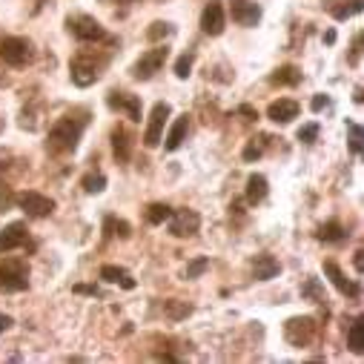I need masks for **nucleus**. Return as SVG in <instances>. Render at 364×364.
Returning a JSON list of instances; mask_svg holds the SVG:
<instances>
[{
  "label": "nucleus",
  "instance_id": "1",
  "mask_svg": "<svg viewBox=\"0 0 364 364\" xmlns=\"http://www.w3.org/2000/svg\"><path fill=\"white\" fill-rule=\"evenodd\" d=\"M86 129V109H77V112H69L63 118H58L49 129V141H46V149L52 155H66V152H75L77 149V141Z\"/></svg>",
  "mask_w": 364,
  "mask_h": 364
},
{
  "label": "nucleus",
  "instance_id": "2",
  "mask_svg": "<svg viewBox=\"0 0 364 364\" xmlns=\"http://www.w3.org/2000/svg\"><path fill=\"white\" fill-rule=\"evenodd\" d=\"M109 63V55H95V52H80L72 58V83L86 89V86H92L95 80H101L104 69Z\"/></svg>",
  "mask_w": 364,
  "mask_h": 364
},
{
  "label": "nucleus",
  "instance_id": "3",
  "mask_svg": "<svg viewBox=\"0 0 364 364\" xmlns=\"http://www.w3.org/2000/svg\"><path fill=\"white\" fill-rule=\"evenodd\" d=\"M29 287V264L23 258H4L0 261V290L21 293Z\"/></svg>",
  "mask_w": 364,
  "mask_h": 364
},
{
  "label": "nucleus",
  "instance_id": "4",
  "mask_svg": "<svg viewBox=\"0 0 364 364\" xmlns=\"http://www.w3.org/2000/svg\"><path fill=\"white\" fill-rule=\"evenodd\" d=\"M0 60L21 69L35 60V46L29 38H0Z\"/></svg>",
  "mask_w": 364,
  "mask_h": 364
},
{
  "label": "nucleus",
  "instance_id": "5",
  "mask_svg": "<svg viewBox=\"0 0 364 364\" xmlns=\"http://www.w3.org/2000/svg\"><path fill=\"white\" fill-rule=\"evenodd\" d=\"M66 29H69L80 43H101V41H109L107 29H104L92 15H69V18H66Z\"/></svg>",
  "mask_w": 364,
  "mask_h": 364
},
{
  "label": "nucleus",
  "instance_id": "6",
  "mask_svg": "<svg viewBox=\"0 0 364 364\" xmlns=\"http://www.w3.org/2000/svg\"><path fill=\"white\" fill-rule=\"evenodd\" d=\"M166 58H169V49L166 46H155V49H149V52H144L135 63H132V77L135 80H149V77H155L161 69H164V63H166Z\"/></svg>",
  "mask_w": 364,
  "mask_h": 364
},
{
  "label": "nucleus",
  "instance_id": "7",
  "mask_svg": "<svg viewBox=\"0 0 364 364\" xmlns=\"http://www.w3.org/2000/svg\"><path fill=\"white\" fill-rule=\"evenodd\" d=\"M169 115H172V107H169L166 101H158V104L152 107L149 124H146V132H144V146H149V149L161 146V141H164V127H166Z\"/></svg>",
  "mask_w": 364,
  "mask_h": 364
},
{
  "label": "nucleus",
  "instance_id": "8",
  "mask_svg": "<svg viewBox=\"0 0 364 364\" xmlns=\"http://www.w3.org/2000/svg\"><path fill=\"white\" fill-rule=\"evenodd\" d=\"M316 330H318L316 318H310V316H296V318H290V321L284 324V338H287L293 347H307V344L316 338Z\"/></svg>",
  "mask_w": 364,
  "mask_h": 364
},
{
  "label": "nucleus",
  "instance_id": "9",
  "mask_svg": "<svg viewBox=\"0 0 364 364\" xmlns=\"http://www.w3.org/2000/svg\"><path fill=\"white\" fill-rule=\"evenodd\" d=\"M166 221H169V235H175V238H190L201 227V215L196 210H172V215Z\"/></svg>",
  "mask_w": 364,
  "mask_h": 364
},
{
  "label": "nucleus",
  "instance_id": "10",
  "mask_svg": "<svg viewBox=\"0 0 364 364\" xmlns=\"http://www.w3.org/2000/svg\"><path fill=\"white\" fill-rule=\"evenodd\" d=\"M18 207H21L29 218H46V215H52V213H55V201H52L49 196L35 193V190L21 193V196H18Z\"/></svg>",
  "mask_w": 364,
  "mask_h": 364
},
{
  "label": "nucleus",
  "instance_id": "11",
  "mask_svg": "<svg viewBox=\"0 0 364 364\" xmlns=\"http://www.w3.org/2000/svg\"><path fill=\"white\" fill-rule=\"evenodd\" d=\"M227 29V12H224V4L221 0H210L201 12V32L210 35V38H218L224 35Z\"/></svg>",
  "mask_w": 364,
  "mask_h": 364
},
{
  "label": "nucleus",
  "instance_id": "12",
  "mask_svg": "<svg viewBox=\"0 0 364 364\" xmlns=\"http://www.w3.org/2000/svg\"><path fill=\"white\" fill-rule=\"evenodd\" d=\"M107 107L129 121H141V98L138 95H129V92H118V89H112V92L107 95Z\"/></svg>",
  "mask_w": 364,
  "mask_h": 364
},
{
  "label": "nucleus",
  "instance_id": "13",
  "mask_svg": "<svg viewBox=\"0 0 364 364\" xmlns=\"http://www.w3.org/2000/svg\"><path fill=\"white\" fill-rule=\"evenodd\" d=\"M230 15H232V21H235L238 26L252 29V26H258V21H261V6L252 4V0H230Z\"/></svg>",
  "mask_w": 364,
  "mask_h": 364
},
{
  "label": "nucleus",
  "instance_id": "14",
  "mask_svg": "<svg viewBox=\"0 0 364 364\" xmlns=\"http://www.w3.org/2000/svg\"><path fill=\"white\" fill-rule=\"evenodd\" d=\"M324 276L333 282V287H336L341 296H347V299H358V296H361V287H358L353 279L344 276L341 267H338L336 261H324Z\"/></svg>",
  "mask_w": 364,
  "mask_h": 364
},
{
  "label": "nucleus",
  "instance_id": "15",
  "mask_svg": "<svg viewBox=\"0 0 364 364\" xmlns=\"http://www.w3.org/2000/svg\"><path fill=\"white\" fill-rule=\"evenodd\" d=\"M299 112H301V107H299L293 98H279V101H272V104L267 107V118H269L272 124H290V121L299 118Z\"/></svg>",
  "mask_w": 364,
  "mask_h": 364
},
{
  "label": "nucleus",
  "instance_id": "16",
  "mask_svg": "<svg viewBox=\"0 0 364 364\" xmlns=\"http://www.w3.org/2000/svg\"><path fill=\"white\" fill-rule=\"evenodd\" d=\"M26 238H29V230H26L23 221H15V224L4 227V230H0V252H12V250L23 247Z\"/></svg>",
  "mask_w": 364,
  "mask_h": 364
},
{
  "label": "nucleus",
  "instance_id": "17",
  "mask_svg": "<svg viewBox=\"0 0 364 364\" xmlns=\"http://www.w3.org/2000/svg\"><path fill=\"white\" fill-rule=\"evenodd\" d=\"M132 149H135V135L127 127H115L112 129V152H115L118 164H127L132 158Z\"/></svg>",
  "mask_w": 364,
  "mask_h": 364
},
{
  "label": "nucleus",
  "instance_id": "18",
  "mask_svg": "<svg viewBox=\"0 0 364 364\" xmlns=\"http://www.w3.org/2000/svg\"><path fill=\"white\" fill-rule=\"evenodd\" d=\"M187 132H190V115H178V118H175V124L169 127L166 138H164V146H166L169 152L181 149V144L187 141Z\"/></svg>",
  "mask_w": 364,
  "mask_h": 364
},
{
  "label": "nucleus",
  "instance_id": "19",
  "mask_svg": "<svg viewBox=\"0 0 364 364\" xmlns=\"http://www.w3.org/2000/svg\"><path fill=\"white\" fill-rule=\"evenodd\" d=\"M279 272H282V264L272 258V255H255V261H252V276H255L258 282L276 279Z\"/></svg>",
  "mask_w": 364,
  "mask_h": 364
},
{
  "label": "nucleus",
  "instance_id": "20",
  "mask_svg": "<svg viewBox=\"0 0 364 364\" xmlns=\"http://www.w3.org/2000/svg\"><path fill=\"white\" fill-rule=\"evenodd\" d=\"M101 279L109 282V284H121L124 290H135V279L129 276V272L124 267H115V264H104L101 267Z\"/></svg>",
  "mask_w": 364,
  "mask_h": 364
},
{
  "label": "nucleus",
  "instance_id": "21",
  "mask_svg": "<svg viewBox=\"0 0 364 364\" xmlns=\"http://www.w3.org/2000/svg\"><path fill=\"white\" fill-rule=\"evenodd\" d=\"M269 83H272V86H296V83H301V69L293 66V63L279 66L276 72L269 75Z\"/></svg>",
  "mask_w": 364,
  "mask_h": 364
},
{
  "label": "nucleus",
  "instance_id": "22",
  "mask_svg": "<svg viewBox=\"0 0 364 364\" xmlns=\"http://www.w3.org/2000/svg\"><path fill=\"white\" fill-rule=\"evenodd\" d=\"M267 193H269V187H267V178L264 175H250L247 178V204H261L264 198H267Z\"/></svg>",
  "mask_w": 364,
  "mask_h": 364
},
{
  "label": "nucleus",
  "instance_id": "23",
  "mask_svg": "<svg viewBox=\"0 0 364 364\" xmlns=\"http://www.w3.org/2000/svg\"><path fill=\"white\" fill-rule=\"evenodd\" d=\"M316 235H318L321 241H327V244H336V241H344V238H347V230H344L338 221H327V224L318 227Z\"/></svg>",
  "mask_w": 364,
  "mask_h": 364
},
{
  "label": "nucleus",
  "instance_id": "24",
  "mask_svg": "<svg viewBox=\"0 0 364 364\" xmlns=\"http://www.w3.org/2000/svg\"><path fill=\"white\" fill-rule=\"evenodd\" d=\"M301 299H310L313 304H324L327 301V296H324V287H321V282L318 279H304V284H301Z\"/></svg>",
  "mask_w": 364,
  "mask_h": 364
},
{
  "label": "nucleus",
  "instance_id": "25",
  "mask_svg": "<svg viewBox=\"0 0 364 364\" xmlns=\"http://www.w3.org/2000/svg\"><path fill=\"white\" fill-rule=\"evenodd\" d=\"M146 224H152V227H158V224H164L169 215H172V207L169 204H161V201H155V204H149L146 207Z\"/></svg>",
  "mask_w": 364,
  "mask_h": 364
},
{
  "label": "nucleus",
  "instance_id": "26",
  "mask_svg": "<svg viewBox=\"0 0 364 364\" xmlns=\"http://www.w3.org/2000/svg\"><path fill=\"white\" fill-rule=\"evenodd\" d=\"M164 313H166V318H172V321H184L187 316H193V307H190L187 301L172 299V301L164 304Z\"/></svg>",
  "mask_w": 364,
  "mask_h": 364
},
{
  "label": "nucleus",
  "instance_id": "27",
  "mask_svg": "<svg viewBox=\"0 0 364 364\" xmlns=\"http://www.w3.org/2000/svg\"><path fill=\"white\" fill-rule=\"evenodd\" d=\"M172 35H175V26L166 23V21H155V23H149V29H146V41H152V43H158V41H164V38H172Z\"/></svg>",
  "mask_w": 364,
  "mask_h": 364
},
{
  "label": "nucleus",
  "instance_id": "28",
  "mask_svg": "<svg viewBox=\"0 0 364 364\" xmlns=\"http://www.w3.org/2000/svg\"><path fill=\"white\" fill-rule=\"evenodd\" d=\"M361 330H364V321H361V318H353V324H350V330H347V347H350L355 355H361V350H364V344H361Z\"/></svg>",
  "mask_w": 364,
  "mask_h": 364
},
{
  "label": "nucleus",
  "instance_id": "29",
  "mask_svg": "<svg viewBox=\"0 0 364 364\" xmlns=\"http://www.w3.org/2000/svg\"><path fill=\"white\" fill-rule=\"evenodd\" d=\"M104 232H107V238H112V235H118V238H129V235H132V227H129L127 221L109 215L107 224H104Z\"/></svg>",
  "mask_w": 364,
  "mask_h": 364
},
{
  "label": "nucleus",
  "instance_id": "30",
  "mask_svg": "<svg viewBox=\"0 0 364 364\" xmlns=\"http://www.w3.org/2000/svg\"><path fill=\"white\" fill-rule=\"evenodd\" d=\"M80 187H83V193H89V196L104 193V187H107V175H101V172H95V175H86V178L80 181Z\"/></svg>",
  "mask_w": 364,
  "mask_h": 364
},
{
  "label": "nucleus",
  "instance_id": "31",
  "mask_svg": "<svg viewBox=\"0 0 364 364\" xmlns=\"http://www.w3.org/2000/svg\"><path fill=\"white\" fill-rule=\"evenodd\" d=\"M193 63H196V52H187V55H181L178 60H175V75L184 80V77H190L193 75Z\"/></svg>",
  "mask_w": 364,
  "mask_h": 364
},
{
  "label": "nucleus",
  "instance_id": "32",
  "mask_svg": "<svg viewBox=\"0 0 364 364\" xmlns=\"http://www.w3.org/2000/svg\"><path fill=\"white\" fill-rule=\"evenodd\" d=\"M267 141H269L267 135H261L258 141L252 138V141L244 146V161H255V158H261V155H264V146H267Z\"/></svg>",
  "mask_w": 364,
  "mask_h": 364
},
{
  "label": "nucleus",
  "instance_id": "33",
  "mask_svg": "<svg viewBox=\"0 0 364 364\" xmlns=\"http://www.w3.org/2000/svg\"><path fill=\"white\" fill-rule=\"evenodd\" d=\"M358 12H361V0H350V4L333 9V18H336V21H347V18L358 15Z\"/></svg>",
  "mask_w": 364,
  "mask_h": 364
},
{
  "label": "nucleus",
  "instance_id": "34",
  "mask_svg": "<svg viewBox=\"0 0 364 364\" xmlns=\"http://www.w3.org/2000/svg\"><path fill=\"white\" fill-rule=\"evenodd\" d=\"M207 269H210V258H196L193 264H187L184 279H198V276H204Z\"/></svg>",
  "mask_w": 364,
  "mask_h": 364
},
{
  "label": "nucleus",
  "instance_id": "35",
  "mask_svg": "<svg viewBox=\"0 0 364 364\" xmlns=\"http://www.w3.org/2000/svg\"><path fill=\"white\" fill-rule=\"evenodd\" d=\"M347 132H350V149H353V155H361V127L355 121H347Z\"/></svg>",
  "mask_w": 364,
  "mask_h": 364
},
{
  "label": "nucleus",
  "instance_id": "36",
  "mask_svg": "<svg viewBox=\"0 0 364 364\" xmlns=\"http://www.w3.org/2000/svg\"><path fill=\"white\" fill-rule=\"evenodd\" d=\"M318 138V124H304L301 129H299V141H304V144H313Z\"/></svg>",
  "mask_w": 364,
  "mask_h": 364
},
{
  "label": "nucleus",
  "instance_id": "37",
  "mask_svg": "<svg viewBox=\"0 0 364 364\" xmlns=\"http://www.w3.org/2000/svg\"><path fill=\"white\" fill-rule=\"evenodd\" d=\"M361 60V35L353 38V52H350V66H358Z\"/></svg>",
  "mask_w": 364,
  "mask_h": 364
},
{
  "label": "nucleus",
  "instance_id": "38",
  "mask_svg": "<svg viewBox=\"0 0 364 364\" xmlns=\"http://www.w3.org/2000/svg\"><path fill=\"white\" fill-rule=\"evenodd\" d=\"M327 104H330V98H327V95H316V98H313V109H316V112H318V109H324Z\"/></svg>",
  "mask_w": 364,
  "mask_h": 364
},
{
  "label": "nucleus",
  "instance_id": "39",
  "mask_svg": "<svg viewBox=\"0 0 364 364\" xmlns=\"http://www.w3.org/2000/svg\"><path fill=\"white\" fill-rule=\"evenodd\" d=\"M15 321H12V316H6V313H0V333H6L9 327H12Z\"/></svg>",
  "mask_w": 364,
  "mask_h": 364
},
{
  "label": "nucleus",
  "instance_id": "40",
  "mask_svg": "<svg viewBox=\"0 0 364 364\" xmlns=\"http://www.w3.org/2000/svg\"><path fill=\"white\" fill-rule=\"evenodd\" d=\"M361 255H364L361 250H355V255H353V264H355V269H358V272H361V264H364V261H361Z\"/></svg>",
  "mask_w": 364,
  "mask_h": 364
},
{
  "label": "nucleus",
  "instance_id": "41",
  "mask_svg": "<svg viewBox=\"0 0 364 364\" xmlns=\"http://www.w3.org/2000/svg\"><path fill=\"white\" fill-rule=\"evenodd\" d=\"M0 190H4V164H0Z\"/></svg>",
  "mask_w": 364,
  "mask_h": 364
},
{
  "label": "nucleus",
  "instance_id": "42",
  "mask_svg": "<svg viewBox=\"0 0 364 364\" xmlns=\"http://www.w3.org/2000/svg\"><path fill=\"white\" fill-rule=\"evenodd\" d=\"M6 83H9V77H6V75H0V86H6Z\"/></svg>",
  "mask_w": 364,
  "mask_h": 364
}]
</instances>
